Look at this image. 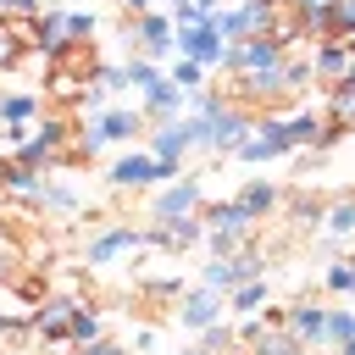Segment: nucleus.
<instances>
[{"instance_id":"f257e3e1","label":"nucleus","mask_w":355,"mask_h":355,"mask_svg":"<svg viewBox=\"0 0 355 355\" xmlns=\"http://www.w3.org/2000/svg\"><path fill=\"white\" fill-rule=\"evenodd\" d=\"M172 178H178V166H172V161H155L150 150H128V155H116V161L105 166V183H111L116 194H144V189L172 183Z\"/></svg>"},{"instance_id":"f03ea898","label":"nucleus","mask_w":355,"mask_h":355,"mask_svg":"<svg viewBox=\"0 0 355 355\" xmlns=\"http://www.w3.org/2000/svg\"><path fill=\"white\" fill-rule=\"evenodd\" d=\"M239 161H250V166H266V161H283V155H294V139H288V122L283 116H272V111H261L255 116V128L239 139V150H233Z\"/></svg>"},{"instance_id":"7ed1b4c3","label":"nucleus","mask_w":355,"mask_h":355,"mask_svg":"<svg viewBox=\"0 0 355 355\" xmlns=\"http://www.w3.org/2000/svg\"><path fill=\"white\" fill-rule=\"evenodd\" d=\"M277 11H283L277 0H239V6H227V11H211V28L222 33V44H239V39H250V33H266Z\"/></svg>"},{"instance_id":"20e7f679","label":"nucleus","mask_w":355,"mask_h":355,"mask_svg":"<svg viewBox=\"0 0 355 355\" xmlns=\"http://www.w3.org/2000/svg\"><path fill=\"white\" fill-rule=\"evenodd\" d=\"M205 205V183L194 172H178L172 183H155L150 194V222H172V216H194Z\"/></svg>"},{"instance_id":"39448f33","label":"nucleus","mask_w":355,"mask_h":355,"mask_svg":"<svg viewBox=\"0 0 355 355\" xmlns=\"http://www.w3.org/2000/svg\"><path fill=\"white\" fill-rule=\"evenodd\" d=\"M128 44H133V55L172 61V55H178V50H172V17H166V11H139V17H128Z\"/></svg>"},{"instance_id":"423d86ee","label":"nucleus","mask_w":355,"mask_h":355,"mask_svg":"<svg viewBox=\"0 0 355 355\" xmlns=\"http://www.w3.org/2000/svg\"><path fill=\"white\" fill-rule=\"evenodd\" d=\"M261 266H266V261H261V250H250V244H244V250H233V255H211V266H205V277H200V283H205V288H216V294H233L239 283L261 277Z\"/></svg>"},{"instance_id":"0eeeda50","label":"nucleus","mask_w":355,"mask_h":355,"mask_svg":"<svg viewBox=\"0 0 355 355\" xmlns=\"http://www.w3.org/2000/svg\"><path fill=\"white\" fill-rule=\"evenodd\" d=\"M150 239H144V227H133V222H111V227H100L89 244H83V261L89 266H111L116 255H133V250H144Z\"/></svg>"},{"instance_id":"6e6552de","label":"nucleus","mask_w":355,"mask_h":355,"mask_svg":"<svg viewBox=\"0 0 355 355\" xmlns=\"http://www.w3.org/2000/svg\"><path fill=\"white\" fill-rule=\"evenodd\" d=\"M178 327H189V333H200V327H211V322H222L227 316V294H216V288H189V294H178Z\"/></svg>"},{"instance_id":"1a4fd4ad","label":"nucleus","mask_w":355,"mask_h":355,"mask_svg":"<svg viewBox=\"0 0 355 355\" xmlns=\"http://www.w3.org/2000/svg\"><path fill=\"white\" fill-rule=\"evenodd\" d=\"M172 50H178V55H189V61H200L205 72H216V67H222V33H216L211 22L172 28Z\"/></svg>"},{"instance_id":"9d476101","label":"nucleus","mask_w":355,"mask_h":355,"mask_svg":"<svg viewBox=\"0 0 355 355\" xmlns=\"http://www.w3.org/2000/svg\"><path fill=\"white\" fill-rule=\"evenodd\" d=\"M349 55H355V39H316V44H305V61H311V78H316L322 89H333V83L344 78V67H349Z\"/></svg>"},{"instance_id":"9b49d317","label":"nucleus","mask_w":355,"mask_h":355,"mask_svg":"<svg viewBox=\"0 0 355 355\" xmlns=\"http://www.w3.org/2000/svg\"><path fill=\"white\" fill-rule=\"evenodd\" d=\"M139 111H144V122H172V116L189 111V89H178V83L161 72L150 89H139Z\"/></svg>"},{"instance_id":"f8f14e48","label":"nucleus","mask_w":355,"mask_h":355,"mask_svg":"<svg viewBox=\"0 0 355 355\" xmlns=\"http://www.w3.org/2000/svg\"><path fill=\"white\" fill-rule=\"evenodd\" d=\"M67 316H72V300L67 294H44L33 311H28V327L39 344H67Z\"/></svg>"},{"instance_id":"ddd939ff","label":"nucleus","mask_w":355,"mask_h":355,"mask_svg":"<svg viewBox=\"0 0 355 355\" xmlns=\"http://www.w3.org/2000/svg\"><path fill=\"white\" fill-rule=\"evenodd\" d=\"M155 161H172V166H183V155L194 150V133H189V116H172V122H155L150 128V144H144Z\"/></svg>"},{"instance_id":"4468645a","label":"nucleus","mask_w":355,"mask_h":355,"mask_svg":"<svg viewBox=\"0 0 355 355\" xmlns=\"http://www.w3.org/2000/svg\"><path fill=\"white\" fill-rule=\"evenodd\" d=\"M288 333H294L300 344L322 349V338H327V305H322V300H294V305H288Z\"/></svg>"},{"instance_id":"2eb2a0df","label":"nucleus","mask_w":355,"mask_h":355,"mask_svg":"<svg viewBox=\"0 0 355 355\" xmlns=\"http://www.w3.org/2000/svg\"><path fill=\"white\" fill-rule=\"evenodd\" d=\"M200 216H205V227H216V233H239V239L255 233V216L239 205V194H233V200H205Z\"/></svg>"},{"instance_id":"dca6fc26","label":"nucleus","mask_w":355,"mask_h":355,"mask_svg":"<svg viewBox=\"0 0 355 355\" xmlns=\"http://www.w3.org/2000/svg\"><path fill=\"white\" fill-rule=\"evenodd\" d=\"M44 178H50V172H44V166H33V161H22V155H6V161H0V189H6V194H17V200H33Z\"/></svg>"},{"instance_id":"f3484780","label":"nucleus","mask_w":355,"mask_h":355,"mask_svg":"<svg viewBox=\"0 0 355 355\" xmlns=\"http://www.w3.org/2000/svg\"><path fill=\"white\" fill-rule=\"evenodd\" d=\"M283 44H272L266 33H250V39H239V72H277L283 67Z\"/></svg>"},{"instance_id":"a211bd4d","label":"nucleus","mask_w":355,"mask_h":355,"mask_svg":"<svg viewBox=\"0 0 355 355\" xmlns=\"http://www.w3.org/2000/svg\"><path fill=\"white\" fill-rule=\"evenodd\" d=\"M39 94L33 89H0V128H33L39 122Z\"/></svg>"},{"instance_id":"6ab92c4d","label":"nucleus","mask_w":355,"mask_h":355,"mask_svg":"<svg viewBox=\"0 0 355 355\" xmlns=\"http://www.w3.org/2000/svg\"><path fill=\"white\" fill-rule=\"evenodd\" d=\"M67 44H72V28H67V6L44 0V11H39V50H44V55H61Z\"/></svg>"},{"instance_id":"aec40b11","label":"nucleus","mask_w":355,"mask_h":355,"mask_svg":"<svg viewBox=\"0 0 355 355\" xmlns=\"http://www.w3.org/2000/svg\"><path fill=\"white\" fill-rule=\"evenodd\" d=\"M239 205H244L255 222H266V216H277V211H283V189H277V183H266V178H250V183L239 189Z\"/></svg>"},{"instance_id":"412c9836","label":"nucleus","mask_w":355,"mask_h":355,"mask_svg":"<svg viewBox=\"0 0 355 355\" xmlns=\"http://www.w3.org/2000/svg\"><path fill=\"white\" fill-rule=\"evenodd\" d=\"M283 216L294 222V227H322V216H327V200L322 194H311V189H294V194H283Z\"/></svg>"},{"instance_id":"4be33fe9","label":"nucleus","mask_w":355,"mask_h":355,"mask_svg":"<svg viewBox=\"0 0 355 355\" xmlns=\"http://www.w3.org/2000/svg\"><path fill=\"white\" fill-rule=\"evenodd\" d=\"M100 333H105V316H100L94 305L72 300V316H67V344H89V338H100Z\"/></svg>"},{"instance_id":"5701e85b","label":"nucleus","mask_w":355,"mask_h":355,"mask_svg":"<svg viewBox=\"0 0 355 355\" xmlns=\"http://www.w3.org/2000/svg\"><path fill=\"white\" fill-rule=\"evenodd\" d=\"M322 116H327L338 133H355V89H349V83H333V89H327Z\"/></svg>"},{"instance_id":"b1692460","label":"nucleus","mask_w":355,"mask_h":355,"mask_svg":"<svg viewBox=\"0 0 355 355\" xmlns=\"http://www.w3.org/2000/svg\"><path fill=\"white\" fill-rule=\"evenodd\" d=\"M33 205H39V211H50V216H67V211H78V189H72V183L44 178V183H39V194H33Z\"/></svg>"},{"instance_id":"393cba45","label":"nucleus","mask_w":355,"mask_h":355,"mask_svg":"<svg viewBox=\"0 0 355 355\" xmlns=\"http://www.w3.org/2000/svg\"><path fill=\"white\" fill-rule=\"evenodd\" d=\"M311 83H316V78H311V61H305V50H288V55H283V94H288V100H300Z\"/></svg>"},{"instance_id":"a878e982","label":"nucleus","mask_w":355,"mask_h":355,"mask_svg":"<svg viewBox=\"0 0 355 355\" xmlns=\"http://www.w3.org/2000/svg\"><path fill=\"white\" fill-rule=\"evenodd\" d=\"M322 233H327V239H355V194H344V200H333V205H327Z\"/></svg>"},{"instance_id":"bb28decb","label":"nucleus","mask_w":355,"mask_h":355,"mask_svg":"<svg viewBox=\"0 0 355 355\" xmlns=\"http://www.w3.org/2000/svg\"><path fill=\"white\" fill-rule=\"evenodd\" d=\"M161 72H166L178 89H189V94H194V89H205V67H200V61H189V55H172Z\"/></svg>"},{"instance_id":"cd10ccee","label":"nucleus","mask_w":355,"mask_h":355,"mask_svg":"<svg viewBox=\"0 0 355 355\" xmlns=\"http://www.w3.org/2000/svg\"><path fill=\"white\" fill-rule=\"evenodd\" d=\"M266 305V277H250V283H239L233 294H227V311H239V316H250V311H261Z\"/></svg>"},{"instance_id":"c85d7f7f","label":"nucleus","mask_w":355,"mask_h":355,"mask_svg":"<svg viewBox=\"0 0 355 355\" xmlns=\"http://www.w3.org/2000/svg\"><path fill=\"white\" fill-rule=\"evenodd\" d=\"M322 288L327 294H344V300H355V261H327V272H322Z\"/></svg>"},{"instance_id":"c756f323","label":"nucleus","mask_w":355,"mask_h":355,"mask_svg":"<svg viewBox=\"0 0 355 355\" xmlns=\"http://www.w3.org/2000/svg\"><path fill=\"white\" fill-rule=\"evenodd\" d=\"M122 67H128V89H150V83L161 78V61H150V55H133V50H128V61H122Z\"/></svg>"},{"instance_id":"7c9ffc66","label":"nucleus","mask_w":355,"mask_h":355,"mask_svg":"<svg viewBox=\"0 0 355 355\" xmlns=\"http://www.w3.org/2000/svg\"><path fill=\"white\" fill-rule=\"evenodd\" d=\"M200 349H205V355H216V349H222V355H227V349H239V344H233V322L222 316V322L200 327Z\"/></svg>"},{"instance_id":"2f4dec72","label":"nucleus","mask_w":355,"mask_h":355,"mask_svg":"<svg viewBox=\"0 0 355 355\" xmlns=\"http://www.w3.org/2000/svg\"><path fill=\"white\" fill-rule=\"evenodd\" d=\"M28 338H33L28 316H0V344L6 349H28Z\"/></svg>"},{"instance_id":"473e14b6","label":"nucleus","mask_w":355,"mask_h":355,"mask_svg":"<svg viewBox=\"0 0 355 355\" xmlns=\"http://www.w3.org/2000/svg\"><path fill=\"white\" fill-rule=\"evenodd\" d=\"M94 83H100L105 94H116V89H128V67H122V61H100V67H94Z\"/></svg>"},{"instance_id":"72a5a7b5","label":"nucleus","mask_w":355,"mask_h":355,"mask_svg":"<svg viewBox=\"0 0 355 355\" xmlns=\"http://www.w3.org/2000/svg\"><path fill=\"white\" fill-rule=\"evenodd\" d=\"M211 255H233V250H244L250 239H239V233H216V227H205V239H200Z\"/></svg>"},{"instance_id":"f704fd0d","label":"nucleus","mask_w":355,"mask_h":355,"mask_svg":"<svg viewBox=\"0 0 355 355\" xmlns=\"http://www.w3.org/2000/svg\"><path fill=\"white\" fill-rule=\"evenodd\" d=\"M333 39H355V0H333Z\"/></svg>"},{"instance_id":"c9c22d12","label":"nucleus","mask_w":355,"mask_h":355,"mask_svg":"<svg viewBox=\"0 0 355 355\" xmlns=\"http://www.w3.org/2000/svg\"><path fill=\"white\" fill-rule=\"evenodd\" d=\"M11 288H17L28 305H39V300H44V277H39V272H17V277H11Z\"/></svg>"},{"instance_id":"e433bc0d","label":"nucleus","mask_w":355,"mask_h":355,"mask_svg":"<svg viewBox=\"0 0 355 355\" xmlns=\"http://www.w3.org/2000/svg\"><path fill=\"white\" fill-rule=\"evenodd\" d=\"M67 28H72V39H94L100 17H94V11H67Z\"/></svg>"},{"instance_id":"4c0bfd02","label":"nucleus","mask_w":355,"mask_h":355,"mask_svg":"<svg viewBox=\"0 0 355 355\" xmlns=\"http://www.w3.org/2000/svg\"><path fill=\"white\" fill-rule=\"evenodd\" d=\"M144 294H150V300H172V305H178L183 283H178V277H155V283H144Z\"/></svg>"},{"instance_id":"58836bf2","label":"nucleus","mask_w":355,"mask_h":355,"mask_svg":"<svg viewBox=\"0 0 355 355\" xmlns=\"http://www.w3.org/2000/svg\"><path fill=\"white\" fill-rule=\"evenodd\" d=\"M72 349H78V355H128V349H122L116 338H105V333H100V338H89V344H72Z\"/></svg>"},{"instance_id":"ea45409f","label":"nucleus","mask_w":355,"mask_h":355,"mask_svg":"<svg viewBox=\"0 0 355 355\" xmlns=\"http://www.w3.org/2000/svg\"><path fill=\"white\" fill-rule=\"evenodd\" d=\"M266 327H288V305H266V311H255Z\"/></svg>"},{"instance_id":"a19ab883","label":"nucleus","mask_w":355,"mask_h":355,"mask_svg":"<svg viewBox=\"0 0 355 355\" xmlns=\"http://www.w3.org/2000/svg\"><path fill=\"white\" fill-rule=\"evenodd\" d=\"M11 61H17V50H11V39H6V28H0V78L11 72Z\"/></svg>"},{"instance_id":"79ce46f5","label":"nucleus","mask_w":355,"mask_h":355,"mask_svg":"<svg viewBox=\"0 0 355 355\" xmlns=\"http://www.w3.org/2000/svg\"><path fill=\"white\" fill-rule=\"evenodd\" d=\"M133 349H155V327H133Z\"/></svg>"},{"instance_id":"37998d69","label":"nucleus","mask_w":355,"mask_h":355,"mask_svg":"<svg viewBox=\"0 0 355 355\" xmlns=\"http://www.w3.org/2000/svg\"><path fill=\"white\" fill-rule=\"evenodd\" d=\"M122 11H128V17H139V11H155V0H122Z\"/></svg>"},{"instance_id":"c03bdc74","label":"nucleus","mask_w":355,"mask_h":355,"mask_svg":"<svg viewBox=\"0 0 355 355\" xmlns=\"http://www.w3.org/2000/svg\"><path fill=\"white\" fill-rule=\"evenodd\" d=\"M11 277H17V261H11V255H0V283H11Z\"/></svg>"},{"instance_id":"a18cd8bd","label":"nucleus","mask_w":355,"mask_h":355,"mask_svg":"<svg viewBox=\"0 0 355 355\" xmlns=\"http://www.w3.org/2000/svg\"><path fill=\"white\" fill-rule=\"evenodd\" d=\"M311 6H333V0H288V11H311Z\"/></svg>"},{"instance_id":"49530a36","label":"nucleus","mask_w":355,"mask_h":355,"mask_svg":"<svg viewBox=\"0 0 355 355\" xmlns=\"http://www.w3.org/2000/svg\"><path fill=\"white\" fill-rule=\"evenodd\" d=\"M338 83H349V89H355V55H349V67H344V78H338Z\"/></svg>"},{"instance_id":"de8ad7c7","label":"nucleus","mask_w":355,"mask_h":355,"mask_svg":"<svg viewBox=\"0 0 355 355\" xmlns=\"http://www.w3.org/2000/svg\"><path fill=\"white\" fill-rule=\"evenodd\" d=\"M194 6H200V11H222V0H194Z\"/></svg>"},{"instance_id":"09e8293b","label":"nucleus","mask_w":355,"mask_h":355,"mask_svg":"<svg viewBox=\"0 0 355 355\" xmlns=\"http://www.w3.org/2000/svg\"><path fill=\"white\" fill-rule=\"evenodd\" d=\"M333 355H355V338H344V344H338V349H333Z\"/></svg>"},{"instance_id":"8fccbe9b","label":"nucleus","mask_w":355,"mask_h":355,"mask_svg":"<svg viewBox=\"0 0 355 355\" xmlns=\"http://www.w3.org/2000/svg\"><path fill=\"white\" fill-rule=\"evenodd\" d=\"M178 355H205V349H200V344H194V349H178Z\"/></svg>"},{"instance_id":"3c124183","label":"nucleus","mask_w":355,"mask_h":355,"mask_svg":"<svg viewBox=\"0 0 355 355\" xmlns=\"http://www.w3.org/2000/svg\"><path fill=\"white\" fill-rule=\"evenodd\" d=\"M0 355H33V349H0Z\"/></svg>"},{"instance_id":"603ef678","label":"nucleus","mask_w":355,"mask_h":355,"mask_svg":"<svg viewBox=\"0 0 355 355\" xmlns=\"http://www.w3.org/2000/svg\"><path fill=\"white\" fill-rule=\"evenodd\" d=\"M166 6H172V0H166Z\"/></svg>"}]
</instances>
